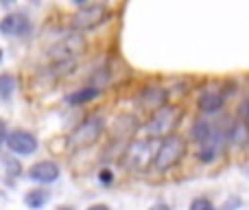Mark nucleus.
<instances>
[{"label":"nucleus","mask_w":249,"mask_h":210,"mask_svg":"<svg viewBox=\"0 0 249 210\" xmlns=\"http://www.w3.org/2000/svg\"><path fill=\"white\" fill-rule=\"evenodd\" d=\"M181 116H184V112L177 105H164V107H160L158 112H153V116H151L149 123L144 125V129L151 138H162L164 140V138L173 136L175 127L181 120Z\"/></svg>","instance_id":"obj_1"},{"label":"nucleus","mask_w":249,"mask_h":210,"mask_svg":"<svg viewBox=\"0 0 249 210\" xmlns=\"http://www.w3.org/2000/svg\"><path fill=\"white\" fill-rule=\"evenodd\" d=\"M186 153V140L181 136H168L164 138L162 142H160L158 151H155V158H153V167L158 169L160 173L168 171V169H173L175 164L181 162V158H184Z\"/></svg>","instance_id":"obj_2"},{"label":"nucleus","mask_w":249,"mask_h":210,"mask_svg":"<svg viewBox=\"0 0 249 210\" xmlns=\"http://www.w3.org/2000/svg\"><path fill=\"white\" fill-rule=\"evenodd\" d=\"M103 127H105V120L101 116H88L68 136V147L70 149H83V147L94 145L101 138V134H103Z\"/></svg>","instance_id":"obj_3"},{"label":"nucleus","mask_w":249,"mask_h":210,"mask_svg":"<svg viewBox=\"0 0 249 210\" xmlns=\"http://www.w3.org/2000/svg\"><path fill=\"white\" fill-rule=\"evenodd\" d=\"M155 151L153 149V142L151 138H138V140H131L124 151V167L131 169V171H144L149 164H153L155 158Z\"/></svg>","instance_id":"obj_4"},{"label":"nucleus","mask_w":249,"mask_h":210,"mask_svg":"<svg viewBox=\"0 0 249 210\" xmlns=\"http://www.w3.org/2000/svg\"><path fill=\"white\" fill-rule=\"evenodd\" d=\"M109 16V9L107 4L103 2H88V4H81V7L74 11L72 20V29L77 31H90V29H96L99 24H103Z\"/></svg>","instance_id":"obj_5"},{"label":"nucleus","mask_w":249,"mask_h":210,"mask_svg":"<svg viewBox=\"0 0 249 210\" xmlns=\"http://www.w3.org/2000/svg\"><path fill=\"white\" fill-rule=\"evenodd\" d=\"M83 51H86V39H83V35H68V38L57 42L55 46L48 51V57H51L53 64L72 66L74 59H77Z\"/></svg>","instance_id":"obj_6"},{"label":"nucleus","mask_w":249,"mask_h":210,"mask_svg":"<svg viewBox=\"0 0 249 210\" xmlns=\"http://www.w3.org/2000/svg\"><path fill=\"white\" fill-rule=\"evenodd\" d=\"M37 147H39L37 138L31 132H26V129H13L7 136V149L16 155H31L37 151Z\"/></svg>","instance_id":"obj_7"},{"label":"nucleus","mask_w":249,"mask_h":210,"mask_svg":"<svg viewBox=\"0 0 249 210\" xmlns=\"http://www.w3.org/2000/svg\"><path fill=\"white\" fill-rule=\"evenodd\" d=\"M31 31V20L24 13H9L0 20V33L4 38H24Z\"/></svg>","instance_id":"obj_8"},{"label":"nucleus","mask_w":249,"mask_h":210,"mask_svg":"<svg viewBox=\"0 0 249 210\" xmlns=\"http://www.w3.org/2000/svg\"><path fill=\"white\" fill-rule=\"evenodd\" d=\"M29 177L37 184H53L59 177V164L53 162V160H42V162H35L29 169Z\"/></svg>","instance_id":"obj_9"},{"label":"nucleus","mask_w":249,"mask_h":210,"mask_svg":"<svg viewBox=\"0 0 249 210\" xmlns=\"http://www.w3.org/2000/svg\"><path fill=\"white\" fill-rule=\"evenodd\" d=\"M166 90L160 86H144L140 92H138V103H140L144 110H153L158 112L160 107L166 105Z\"/></svg>","instance_id":"obj_10"},{"label":"nucleus","mask_w":249,"mask_h":210,"mask_svg":"<svg viewBox=\"0 0 249 210\" xmlns=\"http://www.w3.org/2000/svg\"><path fill=\"white\" fill-rule=\"evenodd\" d=\"M136 129H138L136 116L133 114H121V116H116V118L112 120L109 132H112L114 140H129V138L136 134Z\"/></svg>","instance_id":"obj_11"},{"label":"nucleus","mask_w":249,"mask_h":210,"mask_svg":"<svg viewBox=\"0 0 249 210\" xmlns=\"http://www.w3.org/2000/svg\"><path fill=\"white\" fill-rule=\"evenodd\" d=\"M197 107L203 114H216V112L223 107V95L216 90H206L197 99Z\"/></svg>","instance_id":"obj_12"},{"label":"nucleus","mask_w":249,"mask_h":210,"mask_svg":"<svg viewBox=\"0 0 249 210\" xmlns=\"http://www.w3.org/2000/svg\"><path fill=\"white\" fill-rule=\"evenodd\" d=\"M99 95H101V88H96V86L79 88V90L70 92V95L66 96V103L68 105H86V103H90V101H94Z\"/></svg>","instance_id":"obj_13"},{"label":"nucleus","mask_w":249,"mask_h":210,"mask_svg":"<svg viewBox=\"0 0 249 210\" xmlns=\"http://www.w3.org/2000/svg\"><path fill=\"white\" fill-rule=\"evenodd\" d=\"M212 129H214V125H212L210 120L197 118L193 123V129H190V138H193V142H197V145L201 147L203 142H208V138L212 136Z\"/></svg>","instance_id":"obj_14"},{"label":"nucleus","mask_w":249,"mask_h":210,"mask_svg":"<svg viewBox=\"0 0 249 210\" xmlns=\"http://www.w3.org/2000/svg\"><path fill=\"white\" fill-rule=\"evenodd\" d=\"M48 199H51V193H48L46 189H31L29 193L24 195V204L33 210L44 208L48 204Z\"/></svg>","instance_id":"obj_15"},{"label":"nucleus","mask_w":249,"mask_h":210,"mask_svg":"<svg viewBox=\"0 0 249 210\" xmlns=\"http://www.w3.org/2000/svg\"><path fill=\"white\" fill-rule=\"evenodd\" d=\"M16 88H18V81H16L13 75H9V73L0 75V99L2 101L11 99V95L16 92Z\"/></svg>","instance_id":"obj_16"},{"label":"nucleus","mask_w":249,"mask_h":210,"mask_svg":"<svg viewBox=\"0 0 249 210\" xmlns=\"http://www.w3.org/2000/svg\"><path fill=\"white\" fill-rule=\"evenodd\" d=\"M188 210H216V208L208 197H195Z\"/></svg>","instance_id":"obj_17"},{"label":"nucleus","mask_w":249,"mask_h":210,"mask_svg":"<svg viewBox=\"0 0 249 210\" xmlns=\"http://www.w3.org/2000/svg\"><path fill=\"white\" fill-rule=\"evenodd\" d=\"M99 182H101V184H105V186L112 184V182H114V173L109 171V169H103V171L99 173Z\"/></svg>","instance_id":"obj_18"},{"label":"nucleus","mask_w":249,"mask_h":210,"mask_svg":"<svg viewBox=\"0 0 249 210\" xmlns=\"http://www.w3.org/2000/svg\"><path fill=\"white\" fill-rule=\"evenodd\" d=\"M238 206H241V197H230L219 210H236Z\"/></svg>","instance_id":"obj_19"},{"label":"nucleus","mask_w":249,"mask_h":210,"mask_svg":"<svg viewBox=\"0 0 249 210\" xmlns=\"http://www.w3.org/2000/svg\"><path fill=\"white\" fill-rule=\"evenodd\" d=\"M7 136H9V132H7V123H4V120L0 118V147L7 145Z\"/></svg>","instance_id":"obj_20"},{"label":"nucleus","mask_w":249,"mask_h":210,"mask_svg":"<svg viewBox=\"0 0 249 210\" xmlns=\"http://www.w3.org/2000/svg\"><path fill=\"white\" fill-rule=\"evenodd\" d=\"M243 118H245L247 125H249V96L245 99V103H243Z\"/></svg>","instance_id":"obj_21"},{"label":"nucleus","mask_w":249,"mask_h":210,"mask_svg":"<svg viewBox=\"0 0 249 210\" xmlns=\"http://www.w3.org/2000/svg\"><path fill=\"white\" fill-rule=\"evenodd\" d=\"M149 210H171V206H168V204H164V202H160V204H153Z\"/></svg>","instance_id":"obj_22"},{"label":"nucleus","mask_w":249,"mask_h":210,"mask_svg":"<svg viewBox=\"0 0 249 210\" xmlns=\"http://www.w3.org/2000/svg\"><path fill=\"white\" fill-rule=\"evenodd\" d=\"M88 210H112L109 206H105V204H94V206H90Z\"/></svg>","instance_id":"obj_23"},{"label":"nucleus","mask_w":249,"mask_h":210,"mask_svg":"<svg viewBox=\"0 0 249 210\" xmlns=\"http://www.w3.org/2000/svg\"><path fill=\"white\" fill-rule=\"evenodd\" d=\"M0 61H2V48H0Z\"/></svg>","instance_id":"obj_24"}]
</instances>
